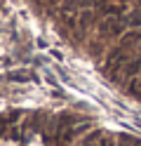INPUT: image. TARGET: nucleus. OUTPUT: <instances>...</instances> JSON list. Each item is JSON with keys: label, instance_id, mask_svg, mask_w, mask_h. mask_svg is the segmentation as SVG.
Here are the masks:
<instances>
[{"label": "nucleus", "instance_id": "obj_1", "mask_svg": "<svg viewBox=\"0 0 141 146\" xmlns=\"http://www.w3.org/2000/svg\"><path fill=\"white\" fill-rule=\"evenodd\" d=\"M132 59L129 54V47H125V45H120V47H115L108 57H106V64H103V71H106L108 78H118V73L122 71V66Z\"/></svg>", "mask_w": 141, "mask_h": 146}, {"label": "nucleus", "instance_id": "obj_2", "mask_svg": "<svg viewBox=\"0 0 141 146\" xmlns=\"http://www.w3.org/2000/svg\"><path fill=\"white\" fill-rule=\"evenodd\" d=\"M94 3L106 14H113V17H122L132 10V0H94Z\"/></svg>", "mask_w": 141, "mask_h": 146}, {"label": "nucleus", "instance_id": "obj_3", "mask_svg": "<svg viewBox=\"0 0 141 146\" xmlns=\"http://www.w3.org/2000/svg\"><path fill=\"white\" fill-rule=\"evenodd\" d=\"M122 29H125V26H122L120 17H113V14L106 17V19L99 24V31H101V33H106V35H120Z\"/></svg>", "mask_w": 141, "mask_h": 146}, {"label": "nucleus", "instance_id": "obj_4", "mask_svg": "<svg viewBox=\"0 0 141 146\" xmlns=\"http://www.w3.org/2000/svg\"><path fill=\"white\" fill-rule=\"evenodd\" d=\"M19 118H21V111H12V113L7 115V123H17Z\"/></svg>", "mask_w": 141, "mask_h": 146}, {"label": "nucleus", "instance_id": "obj_5", "mask_svg": "<svg viewBox=\"0 0 141 146\" xmlns=\"http://www.w3.org/2000/svg\"><path fill=\"white\" fill-rule=\"evenodd\" d=\"M7 125H9V123H7V118H0V137H3V132L7 130Z\"/></svg>", "mask_w": 141, "mask_h": 146}]
</instances>
